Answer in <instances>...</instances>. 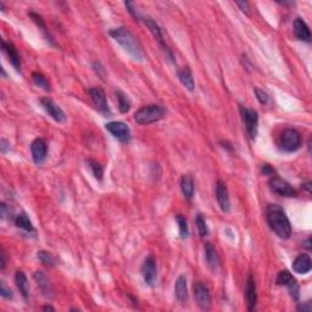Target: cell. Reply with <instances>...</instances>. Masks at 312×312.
I'll use <instances>...</instances> for the list:
<instances>
[{
    "label": "cell",
    "mask_w": 312,
    "mask_h": 312,
    "mask_svg": "<svg viewBox=\"0 0 312 312\" xmlns=\"http://www.w3.org/2000/svg\"><path fill=\"white\" fill-rule=\"evenodd\" d=\"M276 283L278 286H284L288 288L289 293H290L291 298L294 300H298L299 295H300V289H299V284L296 282V279L294 278L293 274L290 273L289 271L284 269V271H281L278 273L276 278Z\"/></svg>",
    "instance_id": "52a82bcc"
},
{
    "label": "cell",
    "mask_w": 312,
    "mask_h": 312,
    "mask_svg": "<svg viewBox=\"0 0 312 312\" xmlns=\"http://www.w3.org/2000/svg\"><path fill=\"white\" fill-rule=\"evenodd\" d=\"M41 104L42 106H43V109L46 110L47 114H48L55 122L64 123V122L66 121V115H65V112L62 111L61 107H60L59 105L55 104L50 98H46V96H44V98L41 99Z\"/></svg>",
    "instance_id": "5bb4252c"
},
{
    "label": "cell",
    "mask_w": 312,
    "mask_h": 312,
    "mask_svg": "<svg viewBox=\"0 0 312 312\" xmlns=\"http://www.w3.org/2000/svg\"><path fill=\"white\" fill-rule=\"evenodd\" d=\"M266 218L269 228L278 238L289 239L291 236V224L284 210L276 204H269L266 209Z\"/></svg>",
    "instance_id": "7a4b0ae2"
},
{
    "label": "cell",
    "mask_w": 312,
    "mask_h": 312,
    "mask_svg": "<svg viewBox=\"0 0 312 312\" xmlns=\"http://www.w3.org/2000/svg\"><path fill=\"white\" fill-rule=\"evenodd\" d=\"M32 79H33L34 84L38 86L39 88H43L46 92L50 91V83H49L48 78L43 73H41V72H33L32 73Z\"/></svg>",
    "instance_id": "f1b7e54d"
},
{
    "label": "cell",
    "mask_w": 312,
    "mask_h": 312,
    "mask_svg": "<svg viewBox=\"0 0 312 312\" xmlns=\"http://www.w3.org/2000/svg\"><path fill=\"white\" fill-rule=\"evenodd\" d=\"M301 146V134L294 128H287L279 137V148L286 153H295Z\"/></svg>",
    "instance_id": "277c9868"
},
{
    "label": "cell",
    "mask_w": 312,
    "mask_h": 312,
    "mask_svg": "<svg viewBox=\"0 0 312 312\" xmlns=\"http://www.w3.org/2000/svg\"><path fill=\"white\" fill-rule=\"evenodd\" d=\"M245 299H246V305H248V310L249 311L255 310V306L256 304H258V293H256V283L253 274H249L248 279H246Z\"/></svg>",
    "instance_id": "2e32d148"
},
{
    "label": "cell",
    "mask_w": 312,
    "mask_h": 312,
    "mask_svg": "<svg viewBox=\"0 0 312 312\" xmlns=\"http://www.w3.org/2000/svg\"><path fill=\"white\" fill-rule=\"evenodd\" d=\"M193 289L196 303L200 306L201 310H209L211 308V294H210L208 287L203 282H195Z\"/></svg>",
    "instance_id": "8fae6325"
},
{
    "label": "cell",
    "mask_w": 312,
    "mask_h": 312,
    "mask_svg": "<svg viewBox=\"0 0 312 312\" xmlns=\"http://www.w3.org/2000/svg\"><path fill=\"white\" fill-rule=\"evenodd\" d=\"M177 222H178L179 227V236L182 239L188 238L189 236V228H188V222H187L186 217H183L182 215H177L176 216Z\"/></svg>",
    "instance_id": "f546056e"
},
{
    "label": "cell",
    "mask_w": 312,
    "mask_h": 312,
    "mask_svg": "<svg viewBox=\"0 0 312 312\" xmlns=\"http://www.w3.org/2000/svg\"><path fill=\"white\" fill-rule=\"evenodd\" d=\"M312 261L308 254H301L293 261V271L298 274H306L311 271Z\"/></svg>",
    "instance_id": "d6986e66"
},
{
    "label": "cell",
    "mask_w": 312,
    "mask_h": 312,
    "mask_svg": "<svg viewBox=\"0 0 312 312\" xmlns=\"http://www.w3.org/2000/svg\"><path fill=\"white\" fill-rule=\"evenodd\" d=\"M142 20H143L144 24H146V27H148V28L150 29L151 34H153L154 38L156 39L157 43L160 44V47H161L162 50L165 51V54H166V56L168 57V59L171 60V61L173 62V64H174V56H173V52H172L171 49H169L168 47H167V44L165 43V41H164V36H162L161 28H160L159 24H157L156 22L154 21L153 19H151V17H143V19H142Z\"/></svg>",
    "instance_id": "8992f818"
},
{
    "label": "cell",
    "mask_w": 312,
    "mask_h": 312,
    "mask_svg": "<svg viewBox=\"0 0 312 312\" xmlns=\"http://www.w3.org/2000/svg\"><path fill=\"white\" fill-rule=\"evenodd\" d=\"M10 149V143L6 139H1V153L5 154Z\"/></svg>",
    "instance_id": "f35d334b"
},
{
    "label": "cell",
    "mask_w": 312,
    "mask_h": 312,
    "mask_svg": "<svg viewBox=\"0 0 312 312\" xmlns=\"http://www.w3.org/2000/svg\"><path fill=\"white\" fill-rule=\"evenodd\" d=\"M15 283H16L21 295L27 300V299H28V294H29V286H28V281H27L26 274H24L22 271H17L16 274H15Z\"/></svg>",
    "instance_id": "603a6c76"
},
{
    "label": "cell",
    "mask_w": 312,
    "mask_h": 312,
    "mask_svg": "<svg viewBox=\"0 0 312 312\" xmlns=\"http://www.w3.org/2000/svg\"><path fill=\"white\" fill-rule=\"evenodd\" d=\"M237 6L240 9L241 12H244L245 15H250V7H249L248 1H237Z\"/></svg>",
    "instance_id": "d590c367"
},
{
    "label": "cell",
    "mask_w": 312,
    "mask_h": 312,
    "mask_svg": "<svg viewBox=\"0 0 312 312\" xmlns=\"http://www.w3.org/2000/svg\"><path fill=\"white\" fill-rule=\"evenodd\" d=\"M88 93L91 96L92 101L96 105V110H98L100 114H103L104 116H110L111 115V110H110L109 104H107L106 96H105V92L100 87H92L88 89Z\"/></svg>",
    "instance_id": "9c48e42d"
},
{
    "label": "cell",
    "mask_w": 312,
    "mask_h": 312,
    "mask_svg": "<svg viewBox=\"0 0 312 312\" xmlns=\"http://www.w3.org/2000/svg\"><path fill=\"white\" fill-rule=\"evenodd\" d=\"M105 128H106V131H109L115 138L119 139L120 142H122V143H128V142L131 141V129H129V127L127 126L124 122H109V123L105 124Z\"/></svg>",
    "instance_id": "ba28073f"
},
{
    "label": "cell",
    "mask_w": 312,
    "mask_h": 312,
    "mask_svg": "<svg viewBox=\"0 0 312 312\" xmlns=\"http://www.w3.org/2000/svg\"><path fill=\"white\" fill-rule=\"evenodd\" d=\"M0 295L5 299H12L14 298V294H12L11 289L6 286L4 281L0 282Z\"/></svg>",
    "instance_id": "836d02e7"
},
{
    "label": "cell",
    "mask_w": 312,
    "mask_h": 312,
    "mask_svg": "<svg viewBox=\"0 0 312 312\" xmlns=\"http://www.w3.org/2000/svg\"><path fill=\"white\" fill-rule=\"evenodd\" d=\"M268 184L271 191L274 192L276 194H278V195L286 196V198H293V196H296L295 189H294L288 182L279 178V177L272 176L271 178H269Z\"/></svg>",
    "instance_id": "30bf717a"
},
{
    "label": "cell",
    "mask_w": 312,
    "mask_h": 312,
    "mask_svg": "<svg viewBox=\"0 0 312 312\" xmlns=\"http://www.w3.org/2000/svg\"><path fill=\"white\" fill-rule=\"evenodd\" d=\"M240 115L245 124L246 132L251 139H255L258 136L259 128V114L253 109H248L245 106H240Z\"/></svg>",
    "instance_id": "5b68a950"
},
{
    "label": "cell",
    "mask_w": 312,
    "mask_h": 312,
    "mask_svg": "<svg viewBox=\"0 0 312 312\" xmlns=\"http://www.w3.org/2000/svg\"><path fill=\"white\" fill-rule=\"evenodd\" d=\"M216 199L219 209L223 212L231 211V201H229V193L226 183L223 181H217L216 183Z\"/></svg>",
    "instance_id": "9a60e30c"
},
{
    "label": "cell",
    "mask_w": 312,
    "mask_h": 312,
    "mask_svg": "<svg viewBox=\"0 0 312 312\" xmlns=\"http://www.w3.org/2000/svg\"><path fill=\"white\" fill-rule=\"evenodd\" d=\"M142 274H143L144 282L149 287H154L157 279V266L156 261L153 256H148L142 266Z\"/></svg>",
    "instance_id": "7c38bea8"
},
{
    "label": "cell",
    "mask_w": 312,
    "mask_h": 312,
    "mask_svg": "<svg viewBox=\"0 0 312 312\" xmlns=\"http://www.w3.org/2000/svg\"><path fill=\"white\" fill-rule=\"evenodd\" d=\"M1 48L2 51L6 54L9 61L11 62L12 66L15 67V70H16V71H21V59H20V55L19 52H17V49L14 47V44L6 43V42L2 41Z\"/></svg>",
    "instance_id": "ac0fdd59"
},
{
    "label": "cell",
    "mask_w": 312,
    "mask_h": 312,
    "mask_svg": "<svg viewBox=\"0 0 312 312\" xmlns=\"http://www.w3.org/2000/svg\"><path fill=\"white\" fill-rule=\"evenodd\" d=\"M205 259L209 267L211 269H216L219 264V259L217 255V251L211 243L205 244Z\"/></svg>",
    "instance_id": "d4e9b609"
},
{
    "label": "cell",
    "mask_w": 312,
    "mask_h": 312,
    "mask_svg": "<svg viewBox=\"0 0 312 312\" xmlns=\"http://www.w3.org/2000/svg\"><path fill=\"white\" fill-rule=\"evenodd\" d=\"M294 34H295V37L299 41L306 42V43L311 42L310 28L306 24V22L300 17L295 19V21H294Z\"/></svg>",
    "instance_id": "e0dca14e"
},
{
    "label": "cell",
    "mask_w": 312,
    "mask_h": 312,
    "mask_svg": "<svg viewBox=\"0 0 312 312\" xmlns=\"http://www.w3.org/2000/svg\"><path fill=\"white\" fill-rule=\"evenodd\" d=\"M87 164H88V167L91 168L92 173H93V176L96 177V179H98V181H103L104 168L100 165V162H98L96 160L89 159L88 161H87Z\"/></svg>",
    "instance_id": "83f0119b"
},
{
    "label": "cell",
    "mask_w": 312,
    "mask_h": 312,
    "mask_svg": "<svg viewBox=\"0 0 312 312\" xmlns=\"http://www.w3.org/2000/svg\"><path fill=\"white\" fill-rule=\"evenodd\" d=\"M195 223L196 227H198V231L199 234L201 237H208L209 236V228H208V224H206V219L204 218V216L201 214H198L195 217Z\"/></svg>",
    "instance_id": "4dcf8cb0"
},
{
    "label": "cell",
    "mask_w": 312,
    "mask_h": 312,
    "mask_svg": "<svg viewBox=\"0 0 312 312\" xmlns=\"http://www.w3.org/2000/svg\"><path fill=\"white\" fill-rule=\"evenodd\" d=\"M181 191L183 193L184 198L192 200L194 195V181L192 176L189 174H184L181 178Z\"/></svg>",
    "instance_id": "cb8c5ba5"
},
{
    "label": "cell",
    "mask_w": 312,
    "mask_h": 312,
    "mask_svg": "<svg viewBox=\"0 0 312 312\" xmlns=\"http://www.w3.org/2000/svg\"><path fill=\"white\" fill-rule=\"evenodd\" d=\"M262 173H264V176L272 177L274 174V168L269 166V165H262Z\"/></svg>",
    "instance_id": "74e56055"
},
{
    "label": "cell",
    "mask_w": 312,
    "mask_h": 312,
    "mask_svg": "<svg viewBox=\"0 0 312 312\" xmlns=\"http://www.w3.org/2000/svg\"><path fill=\"white\" fill-rule=\"evenodd\" d=\"M43 310H44V311H54V310H55V309H54V308H52V306H49V305H47V306H44V308H43Z\"/></svg>",
    "instance_id": "b9f144b4"
},
{
    "label": "cell",
    "mask_w": 312,
    "mask_h": 312,
    "mask_svg": "<svg viewBox=\"0 0 312 312\" xmlns=\"http://www.w3.org/2000/svg\"><path fill=\"white\" fill-rule=\"evenodd\" d=\"M174 294L179 303L184 304L188 300V286H187V278L186 276L181 274L177 278L176 284H174Z\"/></svg>",
    "instance_id": "44dd1931"
},
{
    "label": "cell",
    "mask_w": 312,
    "mask_h": 312,
    "mask_svg": "<svg viewBox=\"0 0 312 312\" xmlns=\"http://www.w3.org/2000/svg\"><path fill=\"white\" fill-rule=\"evenodd\" d=\"M166 109L161 105H145V106H142L141 109L137 110V112L134 114V121L138 124L145 126V124L160 121L166 115Z\"/></svg>",
    "instance_id": "3957f363"
},
{
    "label": "cell",
    "mask_w": 312,
    "mask_h": 312,
    "mask_svg": "<svg viewBox=\"0 0 312 312\" xmlns=\"http://www.w3.org/2000/svg\"><path fill=\"white\" fill-rule=\"evenodd\" d=\"M115 96L117 98V103H119V109L122 114H127L131 110V100L122 91L115 92Z\"/></svg>",
    "instance_id": "4316f807"
},
{
    "label": "cell",
    "mask_w": 312,
    "mask_h": 312,
    "mask_svg": "<svg viewBox=\"0 0 312 312\" xmlns=\"http://www.w3.org/2000/svg\"><path fill=\"white\" fill-rule=\"evenodd\" d=\"M15 224H16L17 228L22 229V231L28 232V233H34L33 224H32L31 219L28 218V216H27L24 212L19 214L16 217H15Z\"/></svg>",
    "instance_id": "484cf974"
},
{
    "label": "cell",
    "mask_w": 312,
    "mask_h": 312,
    "mask_svg": "<svg viewBox=\"0 0 312 312\" xmlns=\"http://www.w3.org/2000/svg\"><path fill=\"white\" fill-rule=\"evenodd\" d=\"M255 96L256 98H258L259 103H260L261 105H267L269 103V100H271L268 93H267L266 91H264V89L255 88Z\"/></svg>",
    "instance_id": "d6a6232c"
},
{
    "label": "cell",
    "mask_w": 312,
    "mask_h": 312,
    "mask_svg": "<svg viewBox=\"0 0 312 312\" xmlns=\"http://www.w3.org/2000/svg\"><path fill=\"white\" fill-rule=\"evenodd\" d=\"M110 36L112 37L116 43L123 48V50L129 55L136 61H143L145 55H144L143 48L139 44L138 39L134 37V34L126 27H117V28L110 29Z\"/></svg>",
    "instance_id": "6da1fadb"
},
{
    "label": "cell",
    "mask_w": 312,
    "mask_h": 312,
    "mask_svg": "<svg viewBox=\"0 0 312 312\" xmlns=\"http://www.w3.org/2000/svg\"><path fill=\"white\" fill-rule=\"evenodd\" d=\"M305 246L309 249V250H310V249H311V239H310V238H309L308 240L305 241Z\"/></svg>",
    "instance_id": "60d3db41"
},
{
    "label": "cell",
    "mask_w": 312,
    "mask_h": 312,
    "mask_svg": "<svg viewBox=\"0 0 312 312\" xmlns=\"http://www.w3.org/2000/svg\"><path fill=\"white\" fill-rule=\"evenodd\" d=\"M31 153L34 164H43L47 160V155H48V144H47V142L43 138L34 139L31 144Z\"/></svg>",
    "instance_id": "4fadbf2b"
},
{
    "label": "cell",
    "mask_w": 312,
    "mask_h": 312,
    "mask_svg": "<svg viewBox=\"0 0 312 312\" xmlns=\"http://www.w3.org/2000/svg\"><path fill=\"white\" fill-rule=\"evenodd\" d=\"M177 74H178L179 81L183 84V87H186L187 91L194 92V89H195V82H194L192 70L189 67H183V69L178 70Z\"/></svg>",
    "instance_id": "7402d4cb"
},
{
    "label": "cell",
    "mask_w": 312,
    "mask_h": 312,
    "mask_svg": "<svg viewBox=\"0 0 312 312\" xmlns=\"http://www.w3.org/2000/svg\"><path fill=\"white\" fill-rule=\"evenodd\" d=\"M298 310L303 311V312H310L312 310L311 301H305V303L300 304V305L298 306Z\"/></svg>",
    "instance_id": "8d00e7d4"
},
{
    "label": "cell",
    "mask_w": 312,
    "mask_h": 312,
    "mask_svg": "<svg viewBox=\"0 0 312 312\" xmlns=\"http://www.w3.org/2000/svg\"><path fill=\"white\" fill-rule=\"evenodd\" d=\"M33 277L34 279H36L41 291L43 293V295L47 296V298H51L52 294H54V289H52V286L48 277H47L42 271H37Z\"/></svg>",
    "instance_id": "ffe728a7"
},
{
    "label": "cell",
    "mask_w": 312,
    "mask_h": 312,
    "mask_svg": "<svg viewBox=\"0 0 312 312\" xmlns=\"http://www.w3.org/2000/svg\"><path fill=\"white\" fill-rule=\"evenodd\" d=\"M28 15H29V16H31V19L33 20L34 22H36L37 26H38L39 28H42V31L46 32V28H47V27H46V24H44L43 19H42V16H39L38 14H36V12H33V11L28 12Z\"/></svg>",
    "instance_id": "e575fe53"
},
{
    "label": "cell",
    "mask_w": 312,
    "mask_h": 312,
    "mask_svg": "<svg viewBox=\"0 0 312 312\" xmlns=\"http://www.w3.org/2000/svg\"><path fill=\"white\" fill-rule=\"evenodd\" d=\"M0 264H1V269L5 268V266H6V259H5V253L4 251H1V255H0Z\"/></svg>",
    "instance_id": "ab89813d"
},
{
    "label": "cell",
    "mask_w": 312,
    "mask_h": 312,
    "mask_svg": "<svg viewBox=\"0 0 312 312\" xmlns=\"http://www.w3.org/2000/svg\"><path fill=\"white\" fill-rule=\"evenodd\" d=\"M38 259L39 261H41L43 264H46V266H55V264H56V259L54 258V255L46 250L39 251Z\"/></svg>",
    "instance_id": "1f68e13d"
}]
</instances>
